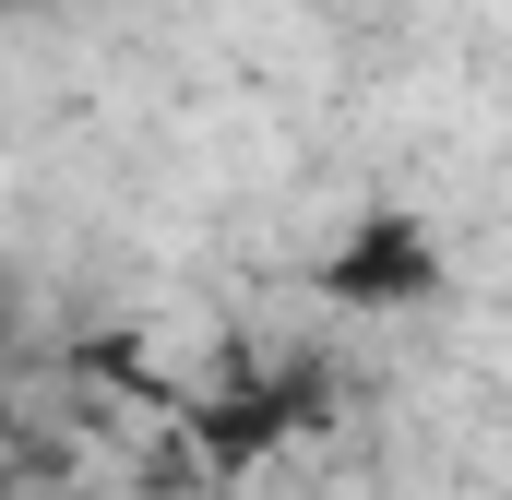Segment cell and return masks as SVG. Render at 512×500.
<instances>
[{"instance_id":"3","label":"cell","mask_w":512,"mask_h":500,"mask_svg":"<svg viewBox=\"0 0 512 500\" xmlns=\"http://www.w3.org/2000/svg\"><path fill=\"white\" fill-rule=\"evenodd\" d=\"M72 370L108 381V393H131V405H155V358H143V334H84V346H72Z\"/></svg>"},{"instance_id":"2","label":"cell","mask_w":512,"mask_h":500,"mask_svg":"<svg viewBox=\"0 0 512 500\" xmlns=\"http://www.w3.org/2000/svg\"><path fill=\"white\" fill-rule=\"evenodd\" d=\"M310 298H322V310H346V322L429 310V298H441V239H429V215H405V203L346 215V227L322 239V262H310Z\"/></svg>"},{"instance_id":"6","label":"cell","mask_w":512,"mask_h":500,"mask_svg":"<svg viewBox=\"0 0 512 500\" xmlns=\"http://www.w3.org/2000/svg\"><path fill=\"white\" fill-rule=\"evenodd\" d=\"M0 12H36V0H0Z\"/></svg>"},{"instance_id":"5","label":"cell","mask_w":512,"mask_h":500,"mask_svg":"<svg viewBox=\"0 0 512 500\" xmlns=\"http://www.w3.org/2000/svg\"><path fill=\"white\" fill-rule=\"evenodd\" d=\"M0 453H12V370H0Z\"/></svg>"},{"instance_id":"4","label":"cell","mask_w":512,"mask_h":500,"mask_svg":"<svg viewBox=\"0 0 512 500\" xmlns=\"http://www.w3.org/2000/svg\"><path fill=\"white\" fill-rule=\"evenodd\" d=\"M12 346H24V286L0 274V358H12Z\"/></svg>"},{"instance_id":"1","label":"cell","mask_w":512,"mask_h":500,"mask_svg":"<svg viewBox=\"0 0 512 500\" xmlns=\"http://www.w3.org/2000/svg\"><path fill=\"white\" fill-rule=\"evenodd\" d=\"M322 429H334V370L322 358H251V334L215 346V393L191 405V453L215 477H251L286 441H322Z\"/></svg>"}]
</instances>
